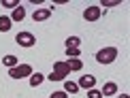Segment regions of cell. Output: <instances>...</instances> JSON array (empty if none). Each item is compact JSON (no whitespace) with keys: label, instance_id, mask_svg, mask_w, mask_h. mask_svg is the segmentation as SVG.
Instances as JSON below:
<instances>
[{"label":"cell","instance_id":"18","mask_svg":"<svg viewBox=\"0 0 130 98\" xmlns=\"http://www.w3.org/2000/svg\"><path fill=\"white\" fill-rule=\"evenodd\" d=\"M4 7H7V9H15V7H17V2H13V0H4Z\"/></svg>","mask_w":130,"mask_h":98},{"label":"cell","instance_id":"19","mask_svg":"<svg viewBox=\"0 0 130 98\" xmlns=\"http://www.w3.org/2000/svg\"><path fill=\"white\" fill-rule=\"evenodd\" d=\"M51 98H68V96H66V92H53Z\"/></svg>","mask_w":130,"mask_h":98},{"label":"cell","instance_id":"1","mask_svg":"<svg viewBox=\"0 0 130 98\" xmlns=\"http://www.w3.org/2000/svg\"><path fill=\"white\" fill-rule=\"evenodd\" d=\"M115 58H117L115 47H105V49H100L96 53V62L98 64H111V62H115Z\"/></svg>","mask_w":130,"mask_h":98},{"label":"cell","instance_id":"4","mask_svg":"<svg viewBox=\"0 0 130 98\" xmlns=\"http://www.w3.org/2000/svg\"><path fill=\"white\" fill-rule=\"evenodd\" d=\"M15 41H17L21 47H32V45L36 43V39H34V34H32V32H19Z\"/></svg>","mask_w":130,"mask_h":98},{"label":"cell","instance_id":"16","mask_svg":"<svg viewBox=\"0 0 130 98\" xmlns=\"http://www.w3.org/2000/svg\"><path fill=\"white\" fill-rule=\"evenodd\" d=\"M66 56L68 58H79V49H66Z\"/></svg>","mask_w":130,"mask_h":98},{"label":"cell","instance_id":"14","mask_svg":"<svg viewBox=\"0 0 130 98\" xmlns=\"http://www.w3.org/2000/svg\"><path fill=\"white\" fill-rule=\"evenodd\" d=\"M43 79H45V77H43L41 73L32 75V79H30V85H32V88H36V85H41V83H43Z\"/></svg>","mask_w":130,"mask_h":98},{"label":"cell","instance_id":"20","mask_svg":"<svg viewBox=\"0 0 130 98\" xmlns=\"http://www.w3.org/2000/svg\"><path fill=\"white\" fill-rule=\"evenodd\" d=\"M120 2H113V0H109V2H102V7L105 9H111V7H117Z\"/></svg>","mask_w":130,"mask_h":98},{"label":"cell","instance_id":"9","mask_svg":"<svg viewBox=\"0 0 130 98\" xmlns=\"http://www.w3.org/2000/svg\"><path fill=\"white\" fill-rule=\"evenodd\" d=\"M66 66H68V70H81L83 68V62H81L79 58H70L66 62Z\"/></svg>","mask_w":130,"mask_h":98},{"label":"cell","instance_id":"11","mask_svg":"<svg viewBox=\"0 0 130 98\" xmlns=\"http://www.w3.org/2000/svg\"><path fill=\"white\" fill-rule=\"evenodd\" d=\"M79 43H81L79 36H68L66 39V49H79Z\"/></svg>","mask_w":130,"mask_h":98},{"label":"cell","instance_id":"8","mask_svg":"<svg viewBox=\"0 0 130 98\" xmlns=\"http://www.w3.org/2000/svg\"><path fill=\"white\" fill-rule=\"evenodd\" d=\"M24 17H26V11H24V7L17 4V7L13 9V13H11V21H21Z\"/></svg>","mask_w":130,"mask_h":98},{"label":"cell","instance_id":"6","mask_svg":"<svg viewBox=\"0 0 130 98\" xmlns=\"http://www.w3.org/2000/svg\"><path fill=\"white\" fill-rule=\"evenodd\" d=\"M94 83H96V79L92 77V75H83V77L77 81V85L83 88V90H94Z\"/></svg>","mask_w":130,"mask_h":98},{"label":"cell","instance_id":"17","mask_svg":"<svg viewBox=\"0 0 130 98\" xmlns=\"http://www.w3.org/2000/svg\"><path fill=\"white\" fill-rule=\"evenodd\" d=\"M88 98H102V94H100V92H96V90H90Z\"/></svg>","mask_w":130,"mask_h":98},{"label":"cell","instance_id":"3","mask_svg":"<svg viewBox=\"0 0 130 98\" xmlns=\"http://www.w3.org/2000/svg\"><path fill=\"white\" fill-rule=\"evenodd\" d=\"M9 75H11L13 79L30 77V75H32V66H30V64H19V66H13V68H9Z\"/></svg>","mask_w":130,"mask_h":98},{"label":"cell","instance_id":"12","mask_svg":"<svg viewBox=\"0 0 130 98\" xmlns=\"http://www.w3.org/2000/svg\"><path fill=\"white\" fill-rule=\"evenodd\" d=\"M2 64L7 68H13V66H17V58H15V56H4L2 58Z\"/></svg>","mask_w":130,"mask_h":98},{"label":"cell","instance_id":"15","mask_svg":"<svg viewBox=\"0 0 130 98\" xmlns=\"http://www.w3.org/2000/svg\"><path fill=\"white\" fill-rule=\"evenodd\" d=\"M64 88H66L68 94H75V92H79V85L75 83V81H66V85H64Z\"/></svg>","mask_w":130,"mask_h":98},{"label":"cell","instance_id":"2","mask_svg":"<svg viewBox=\"0 0 130 98\" xmlns=\"http://www.w3.org/2000/svg\"><path fill=\"white\" fill-rule=\"evenodd\" d=\"M68 73H70V70L66 66V62H56V64H53L51 75H49V81H62V79H66Z\"/></svg>","mask_w":130,"mask_h":98},{"label":"cell","instance_id":"5","mask_svg":"<svg viewBox=\"0 0 130 98\" xmlns=\"http://www.w3.org/2000/svg\"><path fill=\"white\" fill-rule=\"evenodd\" d=\"M100 15H102L100 7H88V9L83 11V17H85V21H98V19H100Z\"/></svg>","mask_w":130,"mask_h":98},{"label":"cell","instance_id":"21","mask_svg":"<svg viewBox=\"0 0 130 98\" xmlns=\"http://www.w3.org/2000/svg\"><path fill=\"white\" fill-rule=\"evenodd\" d=\"M120 98H128V96H126V94H122V96H120Z\"/></svg>","mask_w":130,"mask_h":98},{"label":"cell","instance_id":"13","mask_svg":"<svg viewBox=\"0 0 130 98\" xmlns=\"http://www.w3.org/2000/svg\"><path fill=\"white\" fill-rule=\"evenodd\" d=\"M11 30V17H0V32H9Z\"/></svg>","mask_w":130,"mask_h":98},{"label":"cell","instance_id":"7","mask_svg":"<svg viewBox=\"0 0 130 98\" xmlns=\"http://www.w3.org/2000/svg\"><path fill=\"white\" fill-rule=\"evenodd\" d=\"M32 17H34V21H45L51 17V9H39V11H34Z\"/></svg>","mask_w":130,"mask_h":98},{"label":"cell","instance_id":"10","mask_svg":"<svg viewBox=\"0 0 130 98\" xmlns=\"http://www.w3.org/2000/svg\"><path fill=\"white\" fill-rule=\"evenodd\" d=\"M115 92H117V85L113 83V81H109V83H105V88H102L100 94L102 96H111V94H115Z\"/></svg>","mask_w":130,"mask_h":98}]
</instances>
